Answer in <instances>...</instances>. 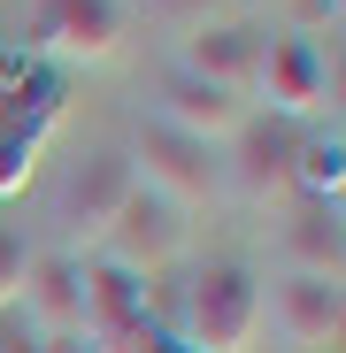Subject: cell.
<instances>
[{
	"instance_id": "cell-16",
	"label": "cell",
	"mask_w": 346,
	"mask_h": 353,
	"mask_svg": "<svg viewBox=\"0 0 346 353\" xmlns=\"http://www.w3.org/2000/svg\"><path fill=\"white\" fill-rule=\"evenodd\" d=\"M0 353H39V338H31V323L8 307V315H0Z\"/></svg>"
},
{
	"instance_id": "cell-1",
	"label": "cell",
	"mask_w": 346,
	"mask_h": 353,
	"mask_svg": "<svg viewBox=\"0 0 346 353\" xmlns=\"http://www.w3.org/2000/svg\"><path fill=\"white\" fill-rule=\"evenodd\" d=\"M262 315H269L262 276L247 261H208L193 276V300H185V345L193 353H247Z\"/></svg>"
},
{
	"instance_id": "cell-17",
	"label": "cell",
	"mask_w": 346,
	"mask_h": 353,
	"mask_svg": "<svg viewBox=\"0 0 346 353\" xmlns=\"http://www.w3.org/2000/svg\"><path fill=\"white\" fill-rule=\"evenodd\" d=\"M300 23H308V31H323V23H338V0H300Z\"/></svg>"
},
{
	"instance_id": "cell-2",
	"label": "cell",
	"mask_w": 346,
	"mask_h": 353,
	"mask_svg": "<svg viewBox=\"0 0 346 353\" xmlns=\"http://www.w3.org/2000/svg\"><path fill=\"white\" fill-rule=\"evenodd\" d=\"M185 246H193V215H185L177 200L146 192V185H131V200L115 208V223L100 230L108 269H124V276H139V284H146V276H162Z\"/></svg>"
},
{
	"instance_id": "cell-10",
	"label": "cell",
	"mask_w": 346,
	"mask_h": 353,
	"mask_svg": "<svg viewBox=\"0 0 346 353\" xmlns=\"http://www.w3.org/2000/svg\"><path fill=\"white\" fill-rule=\"evenodd\" d=\"M154 123L185 131V139H200V146H223L231 131L247 123V108H239V92H215V85H200V77H185V70H177V77L162 85Z\"/></svg>"
},
{
	"instance_id": "cell-6",
	"label": "cell",
	"mask_w": 346,
	"mask_h": 353,
	"mask_svg": "<svg viewBox=\"0 0 346 353\" xmlns=\"http://www.w3.org/2000/svg\"><path fill=\"white\" fill-rule=\"evenodd\" d=\"M16 315L31 323V338H85V261L77 254H31Z\"/></svg>"
},
{
	"instance_id": "cell-8",
	"label": "cell",
	"mask_w": 346,
	"mask_h": 353,
	"mask_svg": "<svg viewBox=\"0 0 346 353\" xmlns=\"http://www.w3.org/2000/svg\"><path fill=\"white\" fill-rule=\"evenodd\" d=\"M254 62H262V31L223 23V16H208V23H193L177 39V70L200 77V85H215V92H247L254 85Z\"/></svg>"
},
{
	"instance_id": "cell-3",
	"label": "cell",
	"mask_w": 346,
	"mask_h": 353,
	"mask_svg": "<svg viewBox=\"0 0 346 353\" xmlns=\"http://www.w3.org/2000/svg\"><path fill=\"white\" fill-rule=\"evenodd\" d=\"M131 176L146 192H162V200H177L185 215L200 208V200H215V185H223V169H215V146H200V139H185V131H169V123H146L131 131Z\"/></svg>"
},
{
	"instance_id": "cell-4",
	"label": "cell",
	"mask_w": 346,
	"mask_h": 353,
	"mask_svg": "<svg viewBox=\"0 0 346 353\" xmlns=\"http://www.w3.org/2000/svg\"><path fill=\"white\" fill-rule=\"evenodd\" d=\"M131 185H139V176H131V161L115 154V146L70 161L62 192H54V223H62V239H93V246H100V230L115 223V208L131 200Z\"/></svg>"
},
{
	"instance_id": "cell-18",
	"label": "cell",
	"mask_w": 346,
	"mask_h": 353,
	"mask_svg": "<svg viewBox=\"0 0 346 353\" xmlns=\"http://www.w3.org/2000/svg\"><path fill=\"white\" fill-rule=\"evenodd\" d=\"M39 353H100L93 338H39Z\"/></svg>"
},
{
	"instance_id": "cell-11",
	"label": "cell",
	"mask_w": 346,
	"mask_h": 353,
	"mask_svg": "<svg viewBox=\"0 0 346 353\" xmlns=\"http://www.w3.org/2000/svg\"><path fill=\"white\" fill-rule=\"evenodd\" d=\"M46 46L70 62H108L124 46V8L115 0H46Z\"/></svg>"
},
{
	"instance_id": "cell-5",
	"label": "cell",
	"mask_w": 346,
	"mask_h": 353,
	"mask_svg": "<svg viewBox=\"0 0 346 353\" xmlns=\"http://www.w3.org/2000/svg\"><path fill=\"white\" fill-rule=\"evenodd\" d=\"M293 131L277 123V115H247L239 131H231V161H215L223 176H231V192L239 200H254V208H269V200H285L293 192Z\"/></svg>"
},
{
	"instance_id": "cell-7",
	"label": "cell",
	"mask_w": 346,
	"mask_h": 353,
	"mask_svg": "<svg viewBox=\"0 0 346 353\" xmlns=\"http://www.w3.org/2000/svg\"><path fill=\"white\" fill-rule=\"evenodd\" d=\"M254 92L269 100L277 123H293V115H316L323 108V54L316 39H262V62H254Z\"/></svg>"
},
{
	"instance_id": "cell-13",
	"label": "cell",
	"mask_w": 346,
	"mask_h": 353,
	"mask_svg": "<svg viewBox=\"0 0 346 353\" xmlns=\"http://www.w3.org/2000/svg\"><path fill=\"white\" fill-rule=\"evenodd\" d=\"M285 254H293V276H331L346 269V230H338V208L323 200H300L293 223H285Z\"/></svg>"
},
{
	"instance_id": "cell-15",
	"label": "cell",
	"mask_w": 346,
	"mask_h": 353,
	"mask_svg": "<svg viewBox=\"0 0 346 353\" xmlns=\"http://www.w3.org/2000/svg\"><path fill=\"white\" fill-rule=\"evenodd\" d=\"M23 269H31V246H23V230L0 223V315L16 307V292H23Z\"/></svg>"
},
{
	"instance_id": "cell-14",
	"label": "cell",
	"mask_w": 346,
	"mask_h": 353,
	"mask_svg": "<svg viewBox=\"0 0 346 353\" xmlns=\"http://www.w3.org/2000/svg\"><path fill=\"white\" fill-rule=\"evenodd\" d=\"M39 169V131H23L16 115H0V200H16Z\"/></svg>"
},
{
	"instance_id": "cell-9",
	"label": "cell",
	"mask_w": 346,
	"mask_h": 353,
	"mask_svg": "<svg viewBox=\"0 0 346 353\" xmlns=\"http://www.w3.org/2000/svg\"><path fill=\"white\" fill-rule=\"evenodd\" d=\"M277 330L293 338L300 353H338L346 292H338L331 276H285V284H277Z\"/></svg>"
},
{
	"instance_id": "cell-12",
	"label": "cell",
	"mask_w": 346,
	"mask_h": 353,
	"mask_svg": "<svg viewBox=\"0 0 346 353\" xmlns=\"http://www.w3.org/2000/svg\"><path fill=\"white\" fill-rule=\"evenodd\" d=\"M139 323H146V284L108 269V261L85 269V338L93 345H124V338H139Z\"/></svg>"
}]
</instances>
